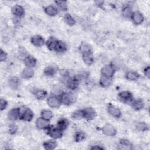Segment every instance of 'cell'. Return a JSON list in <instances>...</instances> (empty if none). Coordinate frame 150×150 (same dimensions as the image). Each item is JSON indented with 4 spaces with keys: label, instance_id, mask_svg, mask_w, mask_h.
Here are the masks:
<instances>
[{
    "label": "cell",
    "instance_id": "1",
    "mask_svg": "<svg viewBox=\"0 0 150 150\" xmlns=\"http://www.w3.org/2000/svg\"><path fill=\"white\" fill-rule=\"evenodd\" d=\"M118 98L120 101L125 104L132 103L134 101L132 93L128 91H124L120 92L118 95Z\"/></svg>",
    "mask_w": 150,
    "mask_h": 150
},
{
    "label": "cell",
    "instance_id": "2",
    "mask_svg": "<svg viewBox=\"0 0 150 150\" xmlns=\"http://www.w3.org/2000/svg\"><path fill=\"white\" fill-rule=\"evenodd\" d=\"M20 109V117L21 119L26 121H30L33 117V113L32 110L28 108L22 107Z\"/></svg>",
    "mask_w": 150,
    "mask_h": 150
},
{
    "label": "cell",
    "instance_id": "3",
    "mask_svg": "<svg viewBox=\"0 0 150 150\" xmlns=\"http://www.w3.org/2000/svg\"><path fill=\"white\" fill-rule=\"evenodd\" d=\"M60 100L62 104L66 105H69L75 101V97L71 93H63L60 95Z\"/></svg>",
    "mask_w": 150,
    "mask_h": 150
},
{
    "label": "cell",
    "instance_id": "4",
    "mask_svg": "<svg viewBox=\"0 0 150 150\" xmlns=\"http://www.w3.org/2000/svg\"><path fill=\"white\" fill-rule=\"evenodd\" d=\"M47 134L50 137L57 139L60 138L63 135V131L59 129L57 127H54L53 125H50L47 129Z\"/></svg>",
    "mask_w": 150,
    "mask_h": 150
},
{
    "label": "cell",
    "instance_id": "5",
    "mask_svg": "<svg viewBox=\"0 0 150 150\" xmlns=\"http://www.w3.org/2000/svg\"><path fill=\"white\" fill-rule=\"evenodd\" d=\"M102 132L104 135L109 137L115 136L117 134V131L115 128L109 124H107L103 127Z\"/></svg>",
    "mask_w": 150,
    "mask_h": 150
},
{
    "label": "cell",
    "instance_id": "6",
    "mask_svg": "<svg viewBox=\"0 0 150 150\" xmlns=\"http://www.w3.org/2000/svg\"><path fill=\"white\" fill-rule=\"evenodd\" d=\"M83 114V118L91 120L94 119L96 116V112L92 107H86L82 110Z\"/></svg>",
    "mask_w": 150,
    "mask_h": 150
},
{
    "label": "cell",
    "instance_id": "7",
    "mask_svg": "<svg viewBox=\"0 0 150 150\" xmlns=\"http://www.w3.org/2000/svg\"><path fill=\"white\" fill-rule=\"evenodd\" d=\"M115 70L111 66V64H106L104 66L101 70V72L103 76L110 77H112L115 73Z\"/></svg>",
    "mask_w": 150,
    "mask_h": 150
},
{
    "label": "cell",
    "instance_id": "8",
    "mask_svg": "<svg viewBox=\"0 0 150 150\" xmlns=\"http://www.w3.org/2000/svg\"><path fill=\"white\" fill-rule=\"evenodd\" d=\"M107 111L110 115L115 118H120L121 115V112L120 109L111 103L108 104L107 106Z\"/></svg>",
    "mask_w": 150,
    "mask_h": 150
},
{
    "label": "cell",
    "instance_id": "9",
    "mask_svg": "<svg viewBox=\"0 0 150 150\" xmlns=\"http://www.w3.org/2000/svg\"><path fill=\"white\" fill-rule=\"evenodd\" d=\"M47 103L52 108H58L62 104L60 98L55 96L49 97L47 99Z\"/></svg>",
    "mask_w": 150,
    "mask_h": 150
},
{
    "label": "cell",
    "instance_id": "10",
    "mask_svg": "<svg viewBox=\"0 0 150 150\" xmlns=\"http://www.w3.org/2000/svg\"><path fill=\"white\" fill-rule=\"evenodd\" d=\"M36 125L40 129H47L49 127L50 124L48 120L41 117L36 120Z\"/></svg>",
    "mask_w": 150,
    "mask_h": 150
},
{
    "label": "cell",
    "instance_id": "11",
    "mask_svg": "<svg viewBox=\"0 0 150 150\" xmlns=\"http://www.w3.org/2000/svg\"><path fill=\"white\" fill-rule=\"evenodd\" d=\"M79 80L78 78L76 77H72L69 78V79L66 81L67 86L69 89L71 90H75L79 86Z\"/></svg>",
    "mask_w": 150,
    "mask_h": 150
},
{
    "label": "cell",
    "instance_id": "12",
    "mask_svg": "<svg viewBox=\"0 0 150 150\" xmlns=\"http://www.w3.org/2000/svg\"><path fill=\"white\" fill-rule=\"evenodd\" d=\"M131 19L133 22L136 25L141 24L144 21V16L142 13L138 11H135L132 12V15L131 16Z\"/></svg>",
    "mask_w": 150,
    "mask_h": 150
},
{
    "label": "cell",
    "instance_id": "13",
    "mask_svg": "<svg viewBox=\"0 0 150 150\" xmlns=\"http://www.w3.org/2000/svg\"><path fill=\"white\" fill-rule=\"evenodd\" d=\"M31 43L35 46L40 47L45 43V40L40 35H36L31 38Z\"/></svg>",
    "mask_w": 150,
    "mask_h": 150
},
{
    "label": "cell",
    "instance_id": "14",
    "mask_svg": "<svg viewBox=\"0 0 150 150\" xmlns=\"http://www.w3.org/2000/svg\"><path fill=\"white\" fill-rule=\"evenodd\" d=\"M20 117L19 108H15L11 110L8 113V117L12 121H15Z\"/></svg>",
    "mask_w": 150,
    "mask_h": 150
},
{
    "label": "cell",
    "instance_id": "15",
    "mask_svg": "<svg viewBox=\"0 0 150 150\" xmlns=\"http://www.w3.org/2000/svg\"><path fill=\"white\" fill-rule=\"evenodd\" d=\"M12 12L16 17H22L25 14V10L22 6L16 5L12 8Z\"/></svg>",
    "mask_w": 150,
    "mask_h": 150
},
{
    "label": "cell",
    "instance_id": "16",
    "mask_svg": "<svg viewBox=\"0 0 150 150\" xmlns=\"http://www.w3.org/2000/svg\"><path fill=\"white\" fill-rule=\"evenodd\" d=\"M118 149H131L132 145L131 143L126 139H121L120 140Z\"/></svg>",
    "mask_w": 150,
    "mask_h": 150
},
{
    "label": "cell",
    "instance_id": "17",
    "mask_svg": "<svg viewBox=\"0 0 150 150\" xmlns=\"http://www.w3.org/2000/svg\"><path fill=\"white\" fill-rule=\"evenodd\" d=\"M100 84L103 87H107L111 86L112 83V80L111 77L102 76L100 79Z\"/></svg>",
    "mask_w": 150,
    "mask_h": 150
},
{
    "label": "cell",
    "instance_id": "18",
    "mask_svg": "<svg viewBox=\"0 0 150 150\" xmlns=\"http://www.w3.org/2000/svg\"><path fill=\"white\" fill-rule=\"evenodd\" d=\"M79 50L82 53V54L86 53H92L93 51L91 46L86 42H82L80 45Z\"/></svg>",
    "mask_w": 150,
    "mask_h": 150
},
{
    "label": "cell",
    "instance_id": "19",
    "mask_svg": "<svg viewBox=\"0 0 150 150\" xmlns=\"http://www.w3.org/2000/svg\"><path fill=\"white\" fill-rule=\"evenodd\" d=\"M20 84L19 79L17 77H12L8 80V85L13 90L18 88Z\"/></svg>",
    "mask_w": 150,
    "mask_h": 150
},
{
    "label": "cell",
    "instance_id": "20",
    "mask_svg": "<svg viewBox=\"0 0 150 150\" xmlns=\"http://www.w3.org/2000/svg\"><path fill=\"white\" fill-rule=\"evenodd\" d=\"M24 63L27 67L32 68L35 67L36 64V60L33 56L28 55L24 59Z\"/></svg>",
    "mask_w": 150,
    "mask_h": 150
},
{
    "label": "cell",
    "instance_id": "21",
    "mask_svg": "<svg viewBox=\"0 0 150 150\" xmlns=\"http://www.w3.org/2000/svg\"><path fill=\"white\" fill-rule=\"evenodd\" d=\"M67 45L63 41L58 40L56 42L54 50L57 52H64L67 50Z\"/></svg>",
    "mask_w": 150,
    "mask_h": 150
},
{
    "label": "cell",
    "instance_id": "22",
    "mask_svg": "<svg viewBox=\"0 0 150 150\" xmlns=\"http://www.w3.org/2000/svg\"><path fill=\"white\" fill-rule=\"evenodd\" d=\"M57 73V68L55 66H49L44 69V74L46 76L53 77Z\"/></svg>",
    "mask_w": 150,
    "mask_h": 150
},
{
    "label": "cell",
    "instance_id": "23",
    "mask_svg": "<svg viewBox=\"0 0 150 150\" xmlns=\"http://www.w3.org/2000/svg\"><path fill=\"white\" fill-rule=\"evenodd\" d=\"M45 13L50 16H54L58 13V9L52 5H49L45 8Z\"/></svg>",
    "mask_w": 150,
    "mask_h": 150
},
{
    "label": "cell",
    "instance_id": "24",
    "mask_svg": "<svg viewBox=\"0 0 150 150\" xmlns=\"http://www.w3.org/2000/svg\"><path fill=\"white\" fill-rule=\"evenodd\" d=\"M34 74V71L32 68L26 67L25 68L21 73V77L23 79H30L33 77Z\"/></svg>",
    "mask_w": 150,
    "mask_h": 150
},
{
    "label": "cell",
    "instance_id": "25",
    "mask_svg": "<svg viewBox=\"0 0 150 150\" xmlns=\"http://www.w3.org/2000/svg\"><path fill=\"white\" fill-rule=\"evenodd\" d=\"M131 104L132 108L136 111H139L142 109L143 107H144V103L141 99H138L137 100L133 101Z\"/></svg>",
    "mask_w": 150,
    "mask_h": 150
},
{
    "label": "cell",
    "instance_id": "26",
    "mask_svg": "<svg viewBox=\"0 0 150 150\" xmlns=\"http://www.w3.org/2000/svg\"><path fill=\"white\" fill-rule=\"evenodd\" d=\"M57 41V40L54 37L49 38V39L46 42L47 47L50 50H54V48H55V46H56Z\"/></svg>",
    "mask_w": 150,
    "mask_h": 150
},
{
    "label": "cell",
    "instance_id": "27",
    "mask_svg": "<svg viewBox=\"0 0 150 150\" xmlns=\"http://www.w3.org/2000/svg\"><path fill=\"white\" fill-rule=\"evenodd\" d=\"M69 125V121L66 118H62L58 121L57 127L62 131L65 130Z\"/></svg>",
    "mask_w": 150,
    "mask_h": 150
},
{
    "label": "cell",
    "instance_id": "28",
    "mask_svg": "<svg viewBox=\"0 0 150 150\" xmlns=\"http://www.w3.org/2000/svg\"><path fill=\"white\" fill-rule=\"evenodd\" d=\"M83 60L87 65H91L94 63V58L92 53L83 54Z\"/></svg>",
    "mask_w": 150,
    "mask_h": 150
},
{
    "label": "cell",
    "instance_id": "29",
    "mask_svg": "<svg viewBox=\"0 0 150 150\" xmlns=\"http://www.w3.org/2000/svg\"><path fill=\"white\" fill-rule=\"evenodd\" d=\"M57 146V143L54 140H50L43 143V147L47 150L54 149Z\"/></svg>",
    "mask_w": 150,
    "mask_h": 150
},
{
    "label": "cell",
    "instance_id": "30",
    "mask_svg": "<svg viewBox=\"0 0 150 150\" xmlns=\"http://www.w3.org/2000/svg\"><path fill=\"white\" fill-rule=\"evenodd\" d=\"M125 77L128 80L134 81V80H137L139 77V75L135 71H129L126 73Z\"/></svg>",
    "mask_w": 150,
    "mask_h": 150
},
{
    "label": "cell",
    "instance_id": "31",
    "mask_svg": "<svg viewBox=\"0 0 150 150\" xmlns=\"http://www.w3.org/2000/svg\"><path fill=\"white\" fill-rule=\"evenodd\" d=\"M34 94L37 99L43 100L46 97L47 95V93L43 90H38L35 92Z\"/></svg>",
    "mask_w": 150,
    "mask_h": 150
},
{
    "label": "cell",
    "instance_id": "32",
    "mask_svg": "<svg viewBox=\"0 0 150 150\" xmlns=\"http://www.w3.org/2000/svg\"><path fill=\"white\" fill-rule=\"evenodd\" d=\"M41 116L42 118L49 121L52 118L53 114L52 112L49 110H43L41 111Z\"/></svg>",
    "mask_w": 150,
    "mask_h": 150
},
{
    "label": "cell",
    "instance_id": "33",
    "mask_svg": "<svg viewBox=\"0 0 150 150\" xmlns=\"http://www.w3.org/2000/svg\"><path fill=\"white\" fill-rule=\"evenodd\" d=\"M132 13V8L129 6H126L122 9V14L125 18H129Z\"/></svg>",
    "mask_w": 150,
    "mask_h": 150
},
{
    "label": "cell",
    "instance_id": "34",
    "mask_svg": "<svg viewBox=\"0 0 150 150\" xmlns=\"http://www.w3.org/2000/svg\"><path fill=\"white\" fill-rule=\"evenodd\" d=\"M64 22L69 26H72L73 25H74L75 24V21L74 19V18L69 13L66 14L64 16Z\"/></svg>",
    "mask_w": 150,
    "mask_h": 150
},
{
    "label": "cell",
    "instance_id": "35",
    "mask_svg": "<svg viewBox=\"0 0 150 150\" xmlns=\"http://www.w3.org/2000/svg\"><path fill=\"white\" fill-rule=\"evenodd\" d=\"M86 138V134L83 131H77L74 135V139L77 142H80L84 139Z\"/></svg>",
    "mask_w": 150,
    "mask_h": 150
},
{
    "label": "cell",
    "instance_id": "36",
    "mask_svg": "<svg viewBox=\"0 0 150 150\" xmlns=\"http://www.w3.org/2000/svg\"><path fill=\"white\" fill-rule=\"evenodd\" d=\"M71 118L74 120H79L83 118V114L82 110H78L73 112L71 114Z\"/></svg>",
    "mask_w": 150,
    "mask_h": 150
},
{
    "label": "cell",
    "instance_id": "37",
    "mask_svg": "<svg viewBox=\"0 0 150 150\" xmlns=\"http://www.w3.org/2000/svg\"><path fill=\"white\" fill-rule=\"evenodd\" d=\"M136 128L139 131H145L148 129V125L144 122H140L137 123L136 125Z\"/></svg>",
    "mask_w": 150,
    "mask_h": 150
},
{
    "label": "cell",
    "instance_id": "38",
    "mask_svg": "<svg viewBox=\"0 0 150 150\" xmlns=\"http://www.w3.org/2000/svg\"><path fill=\"white\" fill-rule=\"evenodd\" d=\"M55 3L57 4V5L59 6V8L62 11H66L67 9V2L65 1H55Z\"/></svg>",
    "mask_w": 150,
    "mask_h": 150
},
{
    "label": "cell",
    "instance_id": "39",
    "mask_svg": "<svg viewBox=\"0 0 150 150\" xmlns=\"http://www.w3.org/2000/svg\"><path fill=\"white\" fill-rule=\"evenodd\" d=\"M122 63L121 60H119L118 59H114L111 63V66L114 67L115 70L116 69H120V68L122 67Z\"/></svg>",
    "mask_w": 150,
    "mask_h": 150
},
{
    "label": "cell",
    "instance_id": "40",
    "mask_svg": "<svg viewBox=\"0 0 150 150\" xmlns=\"http://www.w3.org/2000/svg\"><path fill=\"white\" fill-rule=\"evenodd\" d=\"M18 130V127L17 126L14 124H12L11 125H9V132L11 134H14Z\"/></svg>",
    "mask_w": 150,
    "mask_h": 150
},
{
    "label": "cell",
    "instance_id": "41",
    "mask_svg": "<svg viewBox=\"0 0 150 150\" xmlns=\"http://www.w3.org/2000/svg\"><path fill=\"white\" fill-rule=\"evenodd\" d=\"M8 105V103L5 100H4L2 98L1 99V101H0V109L1 111L5 110L6 108V107H7Z\"/></svg>",
    "mask_w": 150,
    "mask_h": 150
},
{
    "label": "cell",
    "instance_id": "42",
    "mask_svg": "<svg viewBox=\"0 0 150 150\" xmlns=\"http://www.w3.org/2000/svg\"><path fill=\"white\" fill-rule=\"evenodd\" d=\"M7 58V54L2 49H1L0 52V60L1 62L5 61Z\"/></svg>",
    "mask_w": 150,
    "mask_h": 150
},
{
    "label": "cell",
    "instance_id": "43",
    "mask_svg": "<svg viewBox=\"0 0 150 150\" xmlns=\"http://www.w3.org/2000/svg\"><path fill=\"white\" fill-rule=\"evenodd\" d=\"M144 73L145 76H146L148 78H149V73H150V68L149 66H148L145 67L144 70Z\"/></svg>",
    "mask_w": 150,
    "mask_h": 150
},
{
    "label": "cell",
    "instance_id": "44",
    "mask_svg": "<svg viewBox=\"0 0 150 150\" xmlns=\"http://www.w3.org/2000/svg\"><path fill=\"white\" fill-rule=\"evenodd\" d=\"M19 54H20L21 56H22V57L23 56V57H25V58L26 57V56H25L26 55V50H25L24 48L21 47V48L19 50Z\"/></svg>",
    "mask_w": 150,
    "mask_h": 150
},
{
    "label": "cell",
    "instance_id": "45",
    "mask_svg": "<svg viewBox=\"0 0 150 150\" xmlns=\"http://www.w3.org/2000/svg\"><path fill=\"white\" fill-rule=\"evenodd\" d=\"M91 149H104V148L100 146V145H96L93 146V147H91Z\"/></svg>",
    "mask_w": 150,
    "mask_h": 150
}]
</instances>
